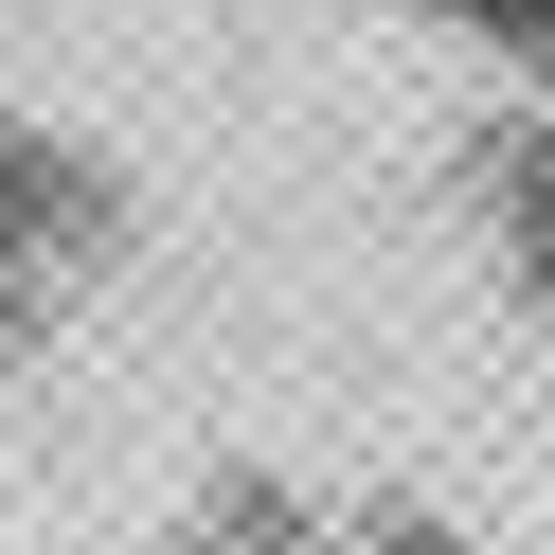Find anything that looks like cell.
I'll return each mask as SVG.
<instances>
[{"label": "cell", "mask_w": 555, "mask_h": 555, "mask_svg": "<svg viewBox=\"0 0 555 555\" xmlns=\"http://www.w3.org/2000/svg\"><path fill=\"white\" fill-rule=\"evenodd\" d=\"M144 269V180L108 144H73L54 108H0V376H37L54 340H90Z\"/></svg>", "instance_id": "1"}, {"label": "cell", "mask_w": 555, "mask_h": 555, "mask_svg": "<svg viewBox=\"0 0 555 555\" xmlns=\"http://www.w3.org/2000/svg\"><path fill=\"white\" fill-rule=\"evenodd\" d=\"M162 555H466L430 502H376V483H287V466H216L180 502Z\"/></svg>", "instance_id": "2"}, {"label": "cell", "mask_w": 555, "mask_h": 555, "mask_svg": "<svg viewBox=\"0 0 555 555\" xmlns=\"http://www.w3.org/2000/svg\"><path fill=\"white\" fill-rule=\"evenodd\" d=\"M483 251L555 305V108H519L502 144H483Z\"/></svg>", "instance_id": "3"}]
</instances>
